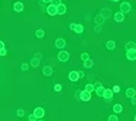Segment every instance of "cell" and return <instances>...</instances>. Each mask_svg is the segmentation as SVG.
<instances>
[{
	"label": "cell",
	"mask_w": 136,
	"mask_h": 121,
	"mask_svg": "<svg viewBox=\"0 0 136 121\" xmlns=\"http://www.w3.org/2000/svg\"><path fill=\"white\" fill-rule=\"evenodd\" d=\"M108 121H119V118H118V116L112 114V116H109V117H108Z\"/></svg>",
	"instance_id": "cell-29"
},
{
	"label": "cell",
	"mask_w": 136,
	"mask_h": 121,
	"mask_svg": "<svg viewBox=\"0 0 136 121\" xmlns=\"http://www.w3.org/2000/svg\"><path fill=\"white\" fill-rule=\"evenodd\" d=\"M126 59L129 61H135L136 60V50H126Z\"/></svg>",
	"instance_id": "cell-11"
},
{
	"label": "cell",
	"mask_w": 136,
	"mask_h": 121,
	"mask_svg": "<svg viewBox=\"0 0 136 121\" xmlns=\"http://www.w3.org/2000/svg\"><path fill=\"white\" fill-rule=\"evenodd\" d=\"M111 2H119V0H111Z\"/></svg>",
	"instance_id": "cell-42"
},
{
	"label": "cell",
	"mask_w": 136,
	"mask_h": 121,
	"mask_svg": "<svg viewBox=\"0 0 136 121\" xmlns=\"http://www.w3.org/2000/svg\"><path fill=\"white\" fill-rule=\"evenodd\" d=\"M20 68H22V71H27V70H28V64H27V63H23Z\"/></svg>",
	"instance_id": "cell-31"
},
{
	"label": "cell",
	"mask_w": 136,
	"mask_h": 121,
	"mask_svg": "<svg viewBox=\"0 0 136 121\" xmlns=\"http://www.w3.org/2000/svg\"><path fill=\"white\" fill-rule=\"evenodd\" d=\"M43 4H48V3H51V0H40Z\"/></svg>",
	"instance_id": "cell-40"
},
{
	"label": "cell",
	"mask_w": 136,
	"mask_h": 121,
	"mask_svg": "<svg viewBox=\"0 0 136 121\" xmlns=\"http://www.w3.org/2000/svg\"><path fill=\"white\" fill-rule=\"evenodd\" d=\"M131 10H132V6H131V3H129V2H123V3H120V11H122L123 14L129 13Z\"/></svg>",
	"instance_id": "cell-3"
},
{
	"label": "cell",
	"mask_w": 136,
	"mask_h": 121,
	"mask_svg": "<svg viewBox=\"0 0 136 121\" xmlns=\"http://www.w3.org/2000/svg\"><path fill=\"white\" fill-rule=\"evenodd\" d=\"M7 54V50H6V47L3 48V50H0V56H6Z\"/></svg>",
	"instance_id": "cell-34"
},
{
	"label": "cell",
	"mask_w": 136,
	"mask_h": 121,
	"mask_svg": "<svg viewBox=\"0 0 136 121\" xmlns=\"http://www.w3.org/2000/svg\"><path fill=\"white\" fill-rule=\"evenodd\" d=\"M69 57H71V56H69V53H68V51L61 50V51L58 53V57H57V59H58L61 63H65V61H68V60H69Z\"/></svg>",
	"instance_id": "cell-2"
},
{
	"label": "cell",
	"mask_w": 136,
	"mask_h": 121,
	"mask_svg": "<svg viewBox=\"0 0 136 121\" xmlns=\"http://www.w3.org/2000/svg\"><path fill=\"white\" fill-rule=\"evenodd\" d=\"M43 74L45 75V77L53 75V67H51V66H44L43 67Z\"/></svg>",
	"instance_id": "cell-15"
},
{
	"label": "cell",
	"mask_w": 136,
	"mask_h": 121,
	"mask_svg": "<svg viewBox=\"0 0 136 121\" xmlns=\"http://www.w3.org/2000/svg\"><path fill=\"white\" fill-rule=\"evenodd\" d=\"M85 91H88L92 94L94 91H95V86H94L92 83H88V84H85Z\"/></svg>",
	"instance_id": "cell-21"
},
{
	"label": "cell",
	"mask_w": 136,
	"mask_h": 121,
	"mask_svg": "<svg viewBox=\"0 0 136 121\" xmlns=\"http://www.w3.org/2000/svg\"><path fill=\"white\" fill-rule=\"evenodd\" d=\"M78 98L81 100V101H89L91 100V93H88V91H80V97Z\"/></svg>",
	"instance_id": "cell-7"
},
{
	"label": "cell",
	"mask_w": 136,
	"mask_h": 121,
	"mask_svg": "<svg viewBox=\"0 0 136 121\" xmlns=\"http://www.w3.org/2000/svg\"><path fill=\"white\" fill-rule=\"evenodd\" d=\"M112 91H113V93H119V91H120V87H119V86H113Z\"/></svg>",
	"instance_id": "cell-32"
},
{
	"label": "cell",
	"mask_w": 136,
	"mask_h": 121,
	"mask_svg": "<svg viewBox=\"0 0 136 121\" xmlns=\"http://www.w3.org/2000/svg\"><path fill=\"white\" fill-rule=\"evenodd\" d=\"M99 30H101V26H96V27H95V31H96V33H98V31H99Z\"/></svg>",
	"instance_id": "cell-41"
},
{
	"label": "cell",
	"mask_w": 136,
	"mask_h": 121,
	"mask_svg": "<svg viewBox=\"0 0 136 121\" xmlns=\"http://www.w3.org/2000/svg\"><path fill=\"white\" fill-rule=\"evenodd\" d=\"M99 14H102V17H104L105 20L109 19V17H112V11H111L108 7H104V9L101 10V13H99Z\"/></svg>",
	"instance_id": "cell-12"
},
{
	"label": "cell",
	"mask_w": 136,
	"mask_h": 121,
	"mask_svg": "<svg viewBox=\"0 0 136 121\" xmlns=\"http://www.w3.org/2000/svg\"><path fill=\"white\" fill-rule=\"evenodd\" d=\"M4 47H6V46H4V41H3V40H0V50H3Z\"/></svg>",
	"instance_id": "cell-38"
},
{
	"label": "cell",
	"mask_w": 136,
	"mask_h": 121,
	"mask_svg": "<svg viewBox=\"0 0 136 121\" xmlns=\"http://www.w3.org/2000/svg\"><path fill=\"white\" fill-rule=\"evenodd\" d=\"M30 66H33V67H38V66H40V60L35 59V57H33V59L30 60Z\"/></svg>",
	"instance_id": "cell-23"
},
{
	"label": "cell",
	"mask_w": 136,
	"mask_h": 121,
	"mask_svg": "<svg viewBox=\"0 0 136 121\" xmlns=\"http://www.w3.org/2000/svg\"><path fill=\"white\" fill-rule=\"evenodd\" d=\"M13 10L16 11V13H22V11L24 10V4H23V2H16L13 4Z\"/></svg>",
	"instance_id": "cell-9"
},
{
	"label": "cell",
	"mask_w": 136,
	"mask_h": 121,
	"mask_svg": "<svg viewBox=\"0 0 136 121\" xmlns=\"http://www.w3.org/2000/svg\"><path fill=\"white\" fill-rule=\"evenodd\" d=\"M135 43H136V41H135Z\"/></svg>",
	"instance_id": "cell-46"
},
{
	"label": "cell",
	"mask_w": 136,
	"mask_h": 121,
	"mask_svg": "<svg viewBox=\"0 0 136 121\" xmlns=\"http://www.w3.org/2000/svg\"><path fill=\"white\" fill-rule=\"evenodd\" d=\"M50 4H53V6H55V7H57V6H60V4H61V0H51V3H50Z\"/></svg>",
	"instance_id": "cell-30"
},
{
	"label": "cell",
	"mask_w": 136,
	"mask_h": 121,
	"mask_svg": "<svg viewBox=\"0 0 136 121\" xmlns=\"http://www.w3.org/2000/svg\"><path fill=\"white\" fill-rule=\"evenodd\" d=\"M28 121H37V118H35L34 114H30V116H28Z\"/></svg>",
	"instance_id": "cell-33"
},
{
	"label": "cell",
	"mask_w": 136,
	"mask_h": 121,
	"mask_svg": "<svg viewBox=\"0 0 136 121\" xmlns=\"http://www.w3.org/2000/svg\"><path fill=\"white\" fill-rule=\"evenodd\" d=\"M68 80L69 81H72V83H75V81H78L80 80V75H78V71H69L68 73Z\"/></svg>",
	"instance_id": "cell-8"
},
{
	"label": "cell",
	"mask_w": 136,
	"mask_h": 121,
	"mask_svg": "<svg viewBox=\"0 0 136 121\" xmlns=\"http://www.w3.org/2000/svg\"><path fill=\"white\" fill-rule=\"evenodd\" d=\"M105 46H106L108 50H111V51H112V50H115V48H116V43H115L113 40H108Z\"/></svg>",
	"instance_id": "cell-18"
},
{
	"label": "cell",
	"mask_w": 136,
	"mask_h": 121,
	"mask_svg": "<svg viewBox=\"0 0 136 121\" xmlns=\"http://www.w3.org/2000/svg\"><path fill=\"white\" fill-rule=\"evenodd\" d=\"M33 114L35 116L37 120H41V118H44V116H45V110L43 107H35L34 111H33Z\"/></svg>",
	"instance_id": "cell-1"
},
{
	"label": "cell",
	"mask_w": 136,
	"mask_h": 121,
	"mask_svg": "<svg viewBox=\"0 0 136 121\" xmlns=\"http://www.w3.org/2000/svg\"><path fill=\"white\" fill-rule=\"evenodd\" d=\"M135 121H136V114H135Z\"/></svg>",
	"instance_id": "cell-44"
},
{
	"label": "cell",
	"mask_w": 136,
	"mask_h": 121,
	"mask_svg": "<svg viewBox=\"0 0 136 121\" xmlns=\"http://www.w3.org/2000/svg\"><path fill=\"white\" fill-rule=\"evenodd\" d=\"M67 13V6L64 4V3H61L60 6H57V14H60V16H62V14Z\"/></svg>",
	"instance_id": "cell-13"
},
{
	"label": "cell",
	"mask_w": 136,
	"mask_h": 121,
	"mask_svg": "<svg viewBox=\"0 0 136 121\" xmlns=\"http://www.w3.org/2000/svg\"><path fill=\"white\" fill-rule=\"evenodd\" d=\"M84 67H85V68H92L94 67V60L91 59V57L87 60V61H84Z\"/></svg>",
	"instance_id": "cell-22"
},
{
	"label": "cell",
	"mask_w": 136,
	"mask_h": 121,
	"mask_svg": "<svg viewBox=\"0 0 136 121\" xmlns=\"http://www.w3.org/2000/svg\"><path fill=\"white\" fill-rule=\"evenodd\" d=\"M75 33H78V34H81V33H84V26L82 24H75V29H74Z\"/></svg>",
	"instance_id": "cell-24"
},
{
	"label": "cell",
	"mask_w": 136,
	"mask_h": 121,
	"mask_svg": "<svg viewBox=\"0 0 136 121\" xmlns=\"http://www.w3.org/2000/svg\"><path fill=\"white\" fill-rule=\"evenodd\" d=\"M113 20L118 23H122L123 20H125V14H123L122 11H116V13H113Z\"/></svg>",
	"instance_id": "cell-10"
},
{
	"label": "cell",
	"mask_w": 136,
	"mask_h": 121,
	"mask_svg": "<svg viewBox=\"0 0 136 121\" xmlns=\"http://www.w3.org/2000/svg\"><path fill=\"white\" fill-rule=\"evenodd\" d=\"M122 111H123L122 104H113V113L115 114H119V113H122Z\"/></svg>",
	"instance_id": "cell-20"
},
{
	"label": "cell",
	"mask_w": 136,
	"mask_h": 121,
	"mask_svg": "<svg viewBox=\"0 0 136 121\" xmlns=\"http://www.w3.org/2000/svg\"><path fill=\"white\" fill-rule=\"evenodd\" d=\"M109 2H111V0H109Z\"/></svg>",
	"instance_id": "cell-45"
},
{
	"label": "cell",
	"mask_w": 136,
	"mask_h": 121,
	"mask_svg": "<svg viewBox=\"0 0 136 121\" xmlns=\"http://www.w3.org/2000/svg\"><path fill=\"white\" fill-rule=\"evenodd\" d=\"M34 57H35V59H38V60H41L43 54H41V53H35V54H34Z\"/></svg>",
	"instance_id": "cell-35"
},
{
	"label": "cell",
	"mask_w": 136,
	"mask_h": 121,
	"mask_svg": "<svg viewBox=\"0 0 136 121\" xmlns=\"http://www.w3.org/2000/svg\"><path fill=\"white\" fill-rule=\"evenodd\" d=\"M104 100L106 103H109L111 100H112V97H113V91H112V88H105V91H104Z\"/></svg>",
	"instance_id": "cell-4"
},
{
	"label": "cell",
	"mask_w": 136,
	"mask_h": 121,
	"mask_svg": "<svg viewBox=\"0 0 136 121\" xmlns=\"http://www.w3.org/2000/svg\"><path fill=\"white\" fill-rule=\"evenodd\" d=\"M126 97H128V98H132V97H136V90L135 88H132V87H129L128 90H126Z\"/></svg>",
	"instance_id": "cell-17"
},
{
	"label": "cell",
	"mask_w": 136,
	"mask_h": 121,
	"mask_svg": "<svg viewBox=\"0 0 136 121\" xmlns=\"http://www.w3.org/2000/svg\"><path fill=\"white\" fill-rule=\"evenodd\" d=\"M131 103H132L133 105H136V97H132V98H131Z\"/></svg>",
	"instance_id": "cell-39"
},
{
	"label": "cell",
	"mask_w": 136,
	"mask_h": 121,
	"mask_svg": "<svg viewBox=\"0 0 136 121\" xmlns=\"http://www.w3.org/2000/svg\"><path fill=\"white\" fill-rule=\"evenodd\" d=\"M44 34H45V33H44L43 29H38L37 31H35V37H37V39H43Z\"/></svg>",
	"instance_id": "cell-25"
},
{
	"label": "cell",
	"mask_w": 136,
	"mask_h": 121,
	"mask_svg": "<svg viewBox=\"0 0 136 121\" xmlns=\"http://www.w3.org/2000/svg\"><path fill=\"white\" fill-rule=\"evenodd\" d=\"M45 11H47L50 16H55V14H57V7H55V6H53V4H48L47 9H45Z\"/></svg>",
	"instance_id": "cell-14"
},
{
	"label": "cell",
	"mask_w": 136,
	"mask_h": 121,
	"mask_svg": "<svg viewBox=\"0 0 136 121\" xmlns=\"http://www.w3.org/2000/svg\"><path fill=\"white\" fill-rule=\"evenodd\" d=\"M78 75H80V78H84L85 77V73L84 71H78Z\"/></svg>",
	"instance_id": "cell-36"
},
{
	"label": "cell",
	"mask_w": 136,
	"mask_h": 121,
	"mask_svg": "<svg viewBox=\"0 0 136 121\" xmlns=\"http://www.w3.org/2000/svg\"><path fill=\"white\" fill-rule=\"evenodd\" d=\"M37 121H44V120H43V118H41V120H37Z\"/></svg>",
	"instance_id": "cell-43"
},
{
	"label": "cell",
	"mask_w": 136,
	"mask_h": 121,
	"mask_svg": "<svg viewBox=\"0 0 136 121\" xmlns=\"http://www.w3.org/2000/svg\"><path fill=\"white\" fill-rule=\"evenodd\" d=\"M75 24H77V23H71V24H69V30H72V31H74V29H75Z\"/></svg>",
	"instance_id": "cell-37"
},
{
	"label": "cell",
	"mask_w": 136,
	"mask_h": 121,
	"mask_svg": "<svg viewBox=\"0 0 136 121\" xmlns=\"http://www.w3.org/2000/svg\"><path fill=\"white\" fill-rule=\"evenodd\" d=\"M104 23H105V19L102 17V14L98 13V14L95 16V24H96V26H102Z\"/></svg>",
	"instance_id": "cell-16"
},
{
	"label": "cell",
	"mask_w": 136,
	"mask_h": 121,
	"mask_svg": "<svg viewBox=\"0 0 136 121\" xmlns=\"http://www.w3.org/2000/svg\"><path fill=\"white\" fill-rule=\"evenodd\" d=\"M94 86H95V93H96V94H98L99 97H102V95H104V91H105V87H104V86H102V84H101V83H95V84H94Z\"/></svg>",
	"instance_id": "cell-6"
},
{
	"label": "cell",
	"mask_w": 136,
	"mask_h": 121,
	"mask_svg": "<svg viewBox=\"0 0 136 121\" xmlns=\"http://www.w3.org/2000/svg\"><path fill=\"white\" fill-rule=\"evenodd\" d=\"M54 46H55L57 48H64L65 46H67V41H65V39H62V37H60V39H57L55 41H54Z\"/></svg>",
	"instance_id": "cell-5"
},
{
	"label": "cell",
	"mask_w": 136,
	"mask_h": 121,
	"mask_svg": "<svg viewBox=\"0 0 136 121\" xmlns=\"http://www.w3.org/2000/svg\"><path fill=\"white\" fill-rule=\"evenodd\" d=\"M16 114H17V117H24V116H26V111H24L23 108H19Z\"/></svg>",
	"instance_id": "cell-27"
},
{
	"label": "cell",
	"mask_w": 136,
	"mask_h": 121,
	"mask_svg": "<svg viewBox=\"0 0 136 121\" xmlns=\"http://www.w3.org/2000/svg\"><path fill=\"white\" fill-rule=\"evenodd\" d=\"M88 59H89V54L88 53H82V54H81V60H82V61H87Z\"/></svg>",
	"instance_id": "cell-28"
},
{
	"label": "cell",
	"mask_w": 136,
	"mask_h": 121,
	"mask_svg": "<svg viewBox=\"0 0 136 121\" xmlns=\"http://www.w3.org/2000/svg\"><path fill=\"white\" fill-rule=\"evenodd\" d=\"M125 48L126 50H136V43L135 41H128L125 44Z\"/></svg>",
	"instance_id": "cell-19"
},
{
	"label": "cell",
	"mask_w": 136,
	"mask_h": 121,
	"mask_svg": "<svg viewBox=\"0 0 136 121\" xmlns=\"http://www.w3.org/2000/svg\"><path fill=\"white\" fill-rule=\"evenodd\" d=\"M61 90H62V86H61V84H58V83H55V84H54V91L60 93Z\"/></svg>",
	"instance_id": "cell-26"
}]
</instances>
